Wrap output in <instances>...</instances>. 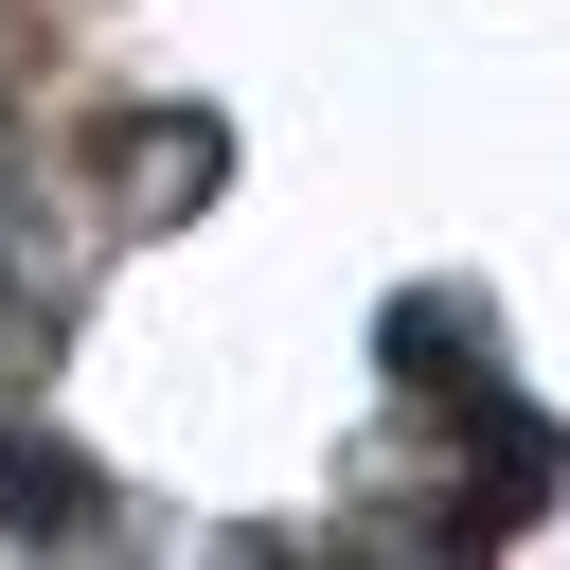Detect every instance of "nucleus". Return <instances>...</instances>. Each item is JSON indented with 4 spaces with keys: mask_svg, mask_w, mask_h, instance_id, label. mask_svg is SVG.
Masks as SVG:
<instances>
[{
    "mask_svg": "<svg viewBox=\"0 0 570 570\" xmlns=\"http://www.w3.org/2000/svg\"><path fill=\"white\" fill-rule=\"evenodd\" d=\"M392 374H410V392H445V374H481V338H463V303H392Z\"/></svg>",
    "mask_w": 570,
    "mask_h": 570,
    "instance_id": "2",
    "label": "nucleus"
},
{
    "mask_svg": "<svg viewBox=\"0 0 570 570\" xmlns=\"http://www.w3.org/2000/svg\"><path fill=\"white\" fill-rule=\"evenodd\" d=\"M0 517H18V534H89V517H107V481H89L53 428H0Z\"/></svg>",
    "mask_w": 570,
    "mask_h": 570,
    "instance_id": "1",
    "label": "nucleus"
}]
</instances>
